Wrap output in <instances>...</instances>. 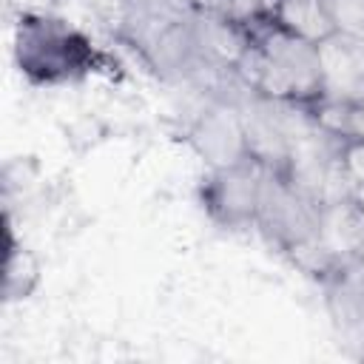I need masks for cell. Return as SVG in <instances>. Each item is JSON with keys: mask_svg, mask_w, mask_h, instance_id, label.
<instances>
[{"mask_svg": "<svg viewBox=\"0 0 364 364\" xmlns=\"http://www.w3.org/2000/svg\"><path fill=\"white\" fill-rule=\"evenodd\" d=\"M313 125L333 142L364 139V97H330L321 94L316 102L301 105Z\"/></svg>", "mask_w": 364, "mask_h": 364, "instance_id": "cell-9", "label": "cell"}, {"mask_svg": "<svg viewBox=\"0 0 364 364\" xmlns=\"http://www.w3.org/2000/svg\"><path fill=\"white\" fill-rule=\"evenodd\" d=\"M3 304H23L43 284V262L34 247L26 245L23 236H17L11 210H3Z\"/></svg>", "mask_w": 364, "mask_h": 364, "instance_id": "cell-8", "label": "cell"}, {"mask_svg": "<svg viewBox=\"0 0 364 364\" xmlns=\"http://www.w3.org/2000/svg\"><path fill=\"white\" fill-rule=\"evenodd\" d=\"M318 287L336 333L344 344L358 347V355L364 358V256L330 270L318 279Z\"/></svg>", "mask_w": 364, "mask_h": 364, "instance_id": "cell-6", "label": "cell"}, {"mask_svg": "<svg viewBox=\"0 0 364 364\" xmlns=\"http://www.w3.org/2000/svg\"><path fill=\"white\" fill-rule=\"evenodd\" d=\"M193 14H233L236 0H179Z\"/></svg>", "mask_w": 364, "mask_h": 364, "instance_id": "cell-13", "label": "cell"}, {"mask_svg": "<svg viewBox=\"0 0 364 364\" xmlns=\"http://www.w3.org/2000/svg\"><path fill=\"white\" fill-rule=\"evenodd\" d=\"M316 46H318L324 94L364 97V37L336 31Z\"/></svg>", "mask_w": 364, "mask_h": 364, "instance_id": "cell-7", "label": "cell"}, {"mask_svg": "<svg viewBox=\"0 0 364 364\" xmlns=\"http://www.w3.org/2000/svg\"><path fill=\"white\" fill-rule=\"evenodd\" d=\"M321 205V199H316L287 173L264 171L256 230L276 253L293 259L307 245H313Z\"/></svg>", "mask_w": 364, "mask_h": 364, "instance_id": "cell-3", "label": "cell"}, {"mask_svg": "<svg viewBox=\"0 0 364 364\" xmlns=\"http://www.w3.org/2000/svg\"><path fill=\"white\" fill-rule=\"evenodd\" d=\"M262 182L264 168L256 159L225 168H205L196 182V205L205 219L219 230H256Z\"/></svg>", "mask_w": 364, "mask_h": 364, "instance_id": "cell-4", "label": "cell"}, {"mask_svg": "<svg viewBox=\"0 0 364 364\" xmlns=\"http://www.w3.org/2000/svg\"><path fill=\"white\" fill-rule=\"evenodd\" d=\"M182 142L205 162V168L236 165L250 156L242 100L210 97L182 128Z\"/></svg>", "mask_w": 364, "mask_h": 364, "instance_id": "cell-5", "label": "cell"}, {"mask_svg": "<svg viewBox=\"0 0 364 364\" xmlns=\"http://www.w3.org/2000/svg\"><path fill=\"white\" fill-rule=\"evenodd\" d=\"M338 165L350 188L364 185V139L341 142L338 145Z\"/></svg>", "mask_w": 364, "mask_h": 364, "instance_id": "cell-12", "label": "cell"}, {"mask_svg": "<svg viewBox=\"0 0 364 364\" xmlns=\"http://www.w3.org/2000/svg\"><path fill=\"white\" fill-rule=\"evenodd\" d=\"M327 11L338 34L364 37V0H327Z\"/></svg>", "mask_w": 364, "mask_h": 364, "instance_id": "cell-11", "label": "cell"}, {"mask_svg": "<svg viewBox=\"0 0 364 364\" xmlns=\"http://www.w3.org/2000/svg\"><path fill=\"white\" fill-rule=\"evenodd\" d=\"M267 14L282 28H287L310 43H321L330 34H336L330 11H327V0H276Z\"/></svg>", "mask_w": 364, "mask_h": 364, "instance_id": "cell-10", "label": "cell"}, {"mask_svg": "<svg viewBox=\"0 0 364 364\" xmlns=\"http://www.w3.org/2000/svg\"><path fill=\"white\" fill-rule=\"evenodd\" d=\"M350 196H353V202L364 210V185H355V188H350Z\"/></svg>", "mask_w": 364, "mask_h": 364, "instance_id": "cell-15", "label": "cell"}, {"mask_svg": "<svg viewBox=\"0 0 364 364\" xmlns=\"http://www.w3.org/2000/svg\"><path fill=\"white\" fill-rule=\"evenodd\" d=\"M239 20L247 26L250 46L236 77L247 91L290 105H310L324 94L316 43L282 28L270 14Z\"/></svg>", "mask_w": 364, "mask_h": 364, "instance_id": "cell-2", "label": "cell"}, {"mask_svg": "<svg viewBox=\"0 0 364 364\" xmlns=\"http://www.w3.org/2000/svg\"><path fill=\"white\" fill-rule=\"evenodd\" d=\"M68 0H20L17 9H43V11H60V6Z\"/></svg>", "mask_w": 364, "mask_h": 364, "instance_id": "cell-14", "label": "cell"}, {"mask_svg": "<svg viewBox=\"0 0 364 364\" xmlns=\"http://www.w3.org/2000/svg\"><path fill=\"white\" fill-rule=\"evenodd\" d=\"M11 63L31 88H71L102 74L117 77L119 63L85 28L60 11L14 9L11 17Z\"/></svg>", "mask_w": 364, "mask_h": 364, "instance_id": "cell-1", "label": "cell"}]
</instances>
